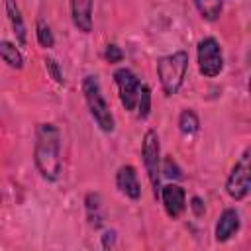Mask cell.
Masks as SVG:
<instances>
[{"label": "cell", "mask_w": 251, "mask_h": 251, "mask_svg": "<svg viewBox=\"0 0 251 251\" xmlns=\"http://www.w3.org/2000/svg\"><path fill=\"white\" fill-rule=\"evenodd\" d=\"M114 82L118 86V94H120V102L127 112H133L137 106V98H139V88H141V80L137 78V75L131 69H116L114 71Z\"/></svg>", "instance_id": "7"}, {"label": "cell", "mask_w": 251, "mask_h": 251, "mask_svg": "<svg viewBox=\"0 0 251 251\" xmlns=\"http://www.w3.org/2000/svg\"><path fill=\"white\" fill-rule=\"evenodd\" d=\"M104 59H106L108 63H120V61L124 59V51H122L116 43H110V45H106V49H104Z\"/></svg>", "instance_id": "21"}, {"label": "cell", "mask_w": 251, "mask_h": 251, "mask_svg": "<svg viewBox=\"0 0 251 251\" xmlns=\"http://www.w3.org/2000/svg\"><path fill=\"white\" fill-rule=\"evenodd\" d=\"M249 190H251V165H249V149H245L226 178V192L229 198L239 202L247 198Z\"/></svg>", "instance_id": "6"}, {"label": "cell", "mask_w": 251, "mask_h": 251, "mask_svg": "<svg viewBox=\"0 0 251 251\" xmlns=\"http://www.w3.org/2000/svg\"><path fill=\"white\" fill-rule=\"evenodd\" d=\"M4 10H6V16H8V22H10V27L18 39L20 45H25L27 43V27H25V22L22 18V12H20V6L16 0H4Z\"/></svg>", "instance_id": "12"}, {"label": "cell", "mask_w": 251, "mask_h": 251, "mask_svg": "<svg viewBox=\"0 0 251 251\" xmlns=\"http://www.w3.org/2000/svg\"><path fill=\"white\" fill-rule=\"evenodd\" d=\"M159 198H161L163 208H165V212L171 220H176L186 210V192H184L182 186H178L175 182L161 186Z\"/></svg>", "instance_id": "8"}, {"label": "cell", "mask_w": 251, "mask_h": 251, "mask_svg": "<svg viewBox=\"0 0 251 251\" xmlns=\"http://www.w3.org/2000/svg\"><path fill=\"white\" fill-rule=\"evenodd\" d=\"M241 227V220H239V212L235 208H226L220 218H218V224H216V241L218 243H226L227 239H231Z\"/></svg>", "instance_id": "10"}, {"label": "cell", "mask_w": 251, "mask_h": 251, "mask_svg": "<svg viewBox=\"0 0 251 251\" xmlns=\"http://www.w3.org/2000/svg\"><path fill=\"white\" fill-rule=\"evenodd\" d=\"M33 161L39 175L45 180H57L61 176V131L53 124H39L35 131Z\"/></svg>", "instance_id": "1"}, {"label": "cell", "mask_w": 251, "mask_h": 251, "mask_svg": "<svg viewBox=\"0 0 251 251\" xmlns=\"http://www.w3.org/2000/svg\"><path fill=\"white\" fill-rule=\"evenodd\" d=\"M84 202H86V216H88L90 226L100 227L102 226V202H100V194L90 192V194H86V200Z\"/></svg>", "instance_id": "15"}, {"label": "cell", "mask_w": 251, "mask_h": 251, "mask_svg": "<svg viewBox=\"0 0 251 251\" xmlns=\"http://www.w3.org/2000/svg\"><path fill=\"white\" fill-rule=\"evenodd\" d=\"M0 59L14 71H20L24 67V55L22 51L16 47V43L0 39Z\"/></svg>", "instance_id": "13"}, {"label": "cell", "mask_w": 251, "mask_h": 251, "mask_svg": "<svg viewBox=\"0 0 251 251\" xmlns=\"http://www.w3.org/2000/svg\"><path fill=\"white\" fill-rule=\"evenodd\" d=\"M190 208H192V212H194V216H202L204 214V202L198 198V196H194L192 200H190Z\"/></svg>", "instance_id": "23"}, {"label": "cell", "mask_w": 251, "mask_h": 251, "mask_svg": "<svg viewBox=\"0 0 251 251\" xmlns=\"http://www.w3.org/2000/svg\"><path fill=\"white\" fill-rule=\"evenodd\" d=\"M116 186L120 188L122 194H126L131 200L141 198V184L137 178V171L133 165H122L116 173Z\"/></svg>", "instance_id": "9"}, {"label": "cell", "mask_w": 251, "mask_h": 251, "mask_svg": "<svg viewBox=\"0 0 251 251\" xmlns=\"http://www.w3.org/2000/svg\"><path fill=\"white\" fill-rule=\"evenodd\" d=\"M141 159H143V167L149 176V182L153 186V194L157 198L161 190V143H159V135L155 129H147L143 135Z\"/></svg>", "instance_id": "4"}, {"label": "cell", "mask_w": 251, "mask_h": 251, "mask_svg": "<svg viewBox=\"0 0 251 251\" xmlns=\"http://www.w3.org/2000/svg\"><path fill=\"white\" fill-rule=\"evenodd\" d=\"M114 243H116V231L114 229H106L104 231V235H102V247H114Z\"/></svg>", "instance_id": "22"}, {"label": "cell", "mask_w": 251, "mask_h": 251, "mask_svg": "<svg viewBox=\"0 0 251 251\" xmlns=\"http://www.w3.org/2000/svg\"><path fill=\"white\" fill-rule=\"evenodd\" d=\"M178 129L184 135H192V133H196L200 129V120H198L194 110L186 108V110L180 112V116H178Z\"/></svg>", "instance_id": "16"}, {"label": "cell", "mask_w": 251, "mask_h": 251, "mask_svg": "<svg viewBox=\"0 0 251 251\" xmlns=\"http://www.w3.org/2000/svg\"><path fill=\"white\" fill-rule=\"evenodd\" d=\"M198 71L206 78H214L224 71V53L216 37H204L196 45Z\"/></svg>", "instance_id": "5"}, {"label": "cell", "mask_w": 251, "mask_h": 251, "mask_svg": "<svg viewBox=\"0 0 251 251\" xmlns=\"http://www.w3.org/2000/svg\"><path fill=\"white\" fill-rule=\"evenodd\" d=\"M194 6L206 22H216L222 16L224 0H194Z\"/></svg>", "instance_id": "14"}, {"label": "cell", "mask_w": 251, "mask_h": 251, "mask_svg": "<svg viewBox=\"0 0 251 251\" xmlns=\"http://www.w3.org/2000/svg\"><path fill=\"white\" fill-rule=\"evenodd\" d=\"M45 69H47V73L51 75V78H53L57 84H63V82H65L63 73H61V67H59V63H57L53 57H47V59H45Z\"/></svg>", "instance_id": "20"}, {"label": "cell", "mask_w": 251, "mask_h": 251, "mask_svg": "<svg viewBox=\"0 0 251 251\" xmlns=\"http://www.w3.org/2000/svg\"><path fill=\"white\" fill-rule=\"evenodd\" d=\"M35 37H37V43L45 49H51L55 45V37H53V31L51 27L47 25L45 20H37L35 22Z\"/></svg>", "instance_id": "17"}, {"label": "cell", "mask_w": 251, "mask_h": 251, "mask_svg": "<svg viewBox=\"0 0 251 251\" xmlns=\"http://www.w3.org/2000/svg\"><path fill=\"white\" fill-rule=\"evenodd\" d=\"M161 173H163L165 176H169V178H182V176H184L182 171L178 169V165H176V161H175L173 157H167V159L163 161Z\"/></svg>", "instance_id": "19"}, {"label": "cell", "mask_w": 251, "mask_h": 251, "mask_svg": "<svg viewBox=\"0 0 251 251\" xmlns=\"http://www.w3.org/2000/svg\"><path fill=\"white\" fill-rule=\"evenodd\" d=\"M135 110H137V116L141 120H145L149 116V112H151V88L147 84H143V82H141V88H139V98H137Z\"/></svg>", "instance_id": "18"}, {"label": "cell", "mask_w": 251, "mask_h": 251, "mask_svg": "<svg viewBox=\"0 0 251 251\" xmlns=\"http://www.w3.org/2000/svg\"><path fill=\"white\" fill-rule=\"evenodd\" d=\"M92 8L94 0H71V20L80 33L92 31Z\"/></svg>", "instance_id": "11"}, {"label": "cell", "mask_w": 251, "mask_h": 251, "mask_svg": "<svg viewBox=\"0 0 251 251\" xmlns=\"http://www.w3.org/2000/svg\"><path fill=\"white\" fill-rule=\"evenodd\" d=\"M82 94H84V100H86V106L90 110V116L94 118L96 126L104 131V133H112L114 131V116H112V110L102 94V88H100V80L96 75H86L84 80H82Z\"/></svg>", "instance_id": "3"}, {"label": "cell", "mask_w": 251, "mask_h": 251, "mask_svg": "<svg viewBox=\"0 0 251 251\" xmlns=\"http://www.w3.org/2000/svg\"><path fill=\"white\" fill-rule=\"evenodd\" d=\"M186 73H188V53L182 49L165 55L157 61V76L165 96H175L180 90Z\"/></svg>", "instance_id": "2"}]
</instances>
